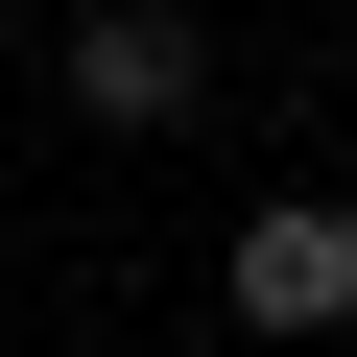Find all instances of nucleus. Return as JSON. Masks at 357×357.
<instances>
[{
    "label": "nucleus",
    "instance_id": "nucleus-2",
    "mask_svg": "<svg viewBox=\"0 0 357 357\" xmlns=\"http://www.w3.org/2000/svg\"><path fill=\"white\" fill-rule=\"evenodd\" d=\"M333 310H357V215L333 191H262L238 215V333H333Z\"/></svg>",
    "mask_w": 357,
    "mask_h": 357
},
{
    "label": "nucleus",
    "instance_id": "nucleus-1",
    "mask_svg": "<svg viewBox=\"0 0 357 357\" xmlns=\"http://www.w3.org/2000/svg\"><path fill=\"white\" fill-rule=\"evenodd\" d=\"M72 96L96 119H191L215 96V24H191V0H72Z\"/></svg>",
    "mask_w": 357,
    "mask_h": 357
}]
</instances>
